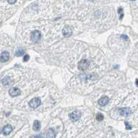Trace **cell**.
Listing matches in <instances>:
<instances>
[{
  "label": "cell",
  "mask_w": 138,
  "mask_h": 138,
  "mask_svg": "<svg viewBox=\"0 0 138 138\" xmlns=\"http://www.w3.org/2000/svg\"><path fill=\"white\" fill-rule=\"evenodd\" d=\"M30 37H31V40L33 42H35V43L38 42L41 39V33L38 30H34L31 32Z\"/></svg>",
  "instance_id": "obj_1"
},
{
  "label": "cell",
  "mask_w": 138,
  "mask_h": 138,
  "mask_svg": "<svg viewBox=\"0 0 138 138\" xmlns=\"http://www.w3.org/2000/svg\"><path fill=\"white\" fill-rule=\"evenodd\" d=\"M89 61H87V59H81L78 64V68L80 71H85L87 70L88 67H89Z\"/></svg>",
  "instance_id": "obj_2"
},
{
  "label": "cell",
  "mask_w": 138,
  "mask_h": 138,
  "mask_svg": "<svg viewBox=\"0 0 138 138\" xmlns=\"http://www.w3.org/2000/svg\"><path fill=\"white\" fill-rule=\"evenodd\" d=\"M40 104H41L40 99L39 97H35L29 102V106L32 109H36L40 105Z\"/></svg>",
  "instance_id": "obj_3"
},
{
  "label": "cell",
  "mask_w": 138,
  "mask_h": 138,
  "mask_svg": "<svg viewBox=\"0 0 138 138\" xmlns=\"http://www.w3.org/2000/svg\"><path fill=\"white\" fill-rule=\"evenodd\" d=\"M80 115H81V114L78 110H75L74 112H71L69 116V118L71 121L76 122L80 118Z\"/></svg>",
  "instance_id": "obj_4"
},
{
  "label": "cell",
  "mask_w": 138,
  "mask_h": 138,
  "mask_svg": "<svg viewBox=\"0 0 138 138\" xmlns=\"http://www.w3.org/2000/svg\"><path fill=\"white\" fill-rule=\"evenodd\" d=\"M118 112L122 116L124 117H129L131 114V110L129 108L125 107V108H120L118 109Z\"/></svg>",
  "instance_id": "obj_5"
},
{
  "label": "cell",
  "mask_w": 138,
  "mask_h": 138,
  "mask_svg": "<svg viewBox=\"0 0 138 138\" xmlns=\"http://www.w3.org/2000/svg\"><path fill=\"white\" fill-rule=\"evenodd\" d=\"M8 93H9V95L10 96L15 97L18 96V95H19L21 94V90H20L19 88H17V87H13V88H11L10 89Z\"/></svg>",
  "instance_id": "obj_6"
},
{
  "label": "cell",
  "mask_w": 138,
  "mask_h": 138,
  "mask_svg": "<svg viewBox=\"0 0 138 138\" xmlns=\"http://www.w3.org/2000/svg\"><path fill=\"white\" fill-rule=\"evenodd\" d=\"M72 29L69 26H65L63 29V35L65 37H69L72 35Z\"/></svg>",
  "instance_id": "obj_7"
},
{
  "label": "cell",
  "mask_w": 138,
  "mask_h": 138,
  "mask_svg": "<svg viewBox=\"0 0 138 138\" xmlns=\"http://www.w3.org/2000/svg\"><path fill=\"white\" fill-rule=\"evenodd\" d=\"M10 55L7 51H3L1 53V55L0 56V60L1 62H5L9 59Z\"/></svg>",
  "instance_id": "obj_8"
},
{
  "label": "cell",
  "mask_w": 138,
  "mask_h": 138,
  "mask_svg": "<svg viewBox=\"0 0 138 138\" xmlns=\"http://www.w3.org/2000/svg\"><path fill=\"white\" fill-rule=\"evenodd\" d=\"M13 131V127L12 126L8 124V125L5 126L3 127V130H2V133L4 135H9L10 133H11V131Z\"/></svg>",
  "instance_id": "obj_9"
},
{
  "label": "cell",
  "mask_w": 138,
  "mask_h": 138,
  "mask_svg": "<svg viewBox=\"0 0 138 138\" xmlns=\"http://www.w3.org/2000/svg\"><path fill=\"white\" fill-rule=\"evenodd\" d=\"M108 102H109V98L107 96L103 97H101V99L98 100L99 104L101 106H106L107 104H108Z\"/></svg>",
  "instance_id": "obj_10"
},
{
  "label": "cell",
  "mask_w": 138,
  "mask_h": 138,
  "mask_svg": "<svg viewBox=\"0 0 138 138\" xmlns=\"http://www.w3.org/2000/svg\"><path fill=\"white\" fill-rule=\"evenodd\" d=\"M56 135V133L54 129L51 128L47 131V138H55Z\"/></svg>",
  "instance_id": "obj_11"
},
{
  "label": "cell",
  "mask_w": 138,
  "mask_h": 138,
  "mask_svg": "<svg viewBox=\"0 0 138 138\" xmlns=\"http://www.w3.org/2000/svg\"><path fill=\"white\" fill-rule=\"evenodd\" d=\"M41 128V124L40 122H39L38 120H35L33 122V129L35 131H39Z\"/></svg>",
  "instance_id": "obj_12"
},
{
  "label": "cell",
  "mask_w": 138,
  "mask_h": 138,
  "mask_svg": "<svg viewBox=\"0 0 138 138\" xmlns=\"http://www.w3.org/2000/svg\"><path fill=\"white\" fill-rule=\"evenodd\" d=\"M1 82H2V84L3 86H8L12 83V80H11V79L9 76H6V77H4Z\"/></svg>",
  "instance_id": "obj_13"
},
{
  "label": "cell",
  "mask_w": 138,
  "mask_h": 138,
  "mask_svg": "<svg viewBox=\"0 0 138 138\" xmlns=\"http://www.w3.org/2000/svg\"><path fill=\"white\" fill-rule=\"evenodd\" d=\"M24 49L22 48H19L17 50L16 53H15V55H16L17 57H20V56L24 55Z\"/></svg>",
  "instance_id": "obj_14"
},
{
  "label": "cell",
  "mask_w": 138,
  "mask_h": 138,
  "mask_svg": "<svg viewBox=\"0 0 138 138\" xmlns=\"http://www.w3.org/2000/svg\"><path fill=\"white\" fill-rule=\"evenodd\" d=\"M118 13L120 15V17H119V19L122 20L124 17V10L122 8V7H119V9H118Z\"/></svg>",
  "instance_id": "obj_15"
},
{
  "label": "cell",
  "mask_w": 138,
  "mask_h": 138,
  "mask_svg": "<svg viewBox=\"0 0 138 138\" xmlns=\"http://www.w3.org/2000/svg\"><path fill=\"white\" fill-rule=\"evenodd\" d=\"M96 119L100 122V121H102L104 119V117H103V115L101 113H98L96 116Z\"/></svg>",
  "instance_id": "obj_16"
},
{
  "label": "cell",
  "mask_w": 138,
  "mask_h": 138,
  "mask_svg": "<svg viewBox=\"0 0 138 138\" xmlns=\"http://www.w3.org/2000/svg\"><path fill=\"white\" fill-rule=\"evenodd\" d=\"M125 125H126V130H131V129H132L131 126L129 124V122H125Z\"/></svg>",
  "instance_id": "obj_17"
},
{
  "label": "cell",
  "mask_w": 138,
  "mask_h": 138,
  "mask_svg": "<svg viewBox=\"0 0 138 138\" xmlns=\"http://www.w3.org/2000/svg\"><path fill=\"white\" fill-rule=\"evenodd\" d=\"M29 58H30V57H29V55H25L24 56V58H23V61H27L29 59Z\"/></svg>",
  "instance_id": "obj_18"
},
{
  "label": "cell",
  "mask_w": 138,
  "mask_h": 138,
  "mask_svg": "<svg viewBox=\"0 0 138 138\" xmlns=\"http://www.w3.org/2000/svg\"><path fill=\"white\" fill-rule=\"evenodd\" d=\"M7 1L10 3V4H13L17 1V0H7Z\"/></svg>",
  "instance_id": "obj_19"
},
{
  "label": "cell",
  "mask_w": 138,
  "mask_h": 138,
  "mask_svg": "<svg viewBox=\"0 0 138 138\" xmlns=\"http://www.w3.org/2000/svg\"><path fill=\"white\" fill-rule=\"evenodd\" d=\"M121 37H122V39H126V40H127V39H129L127 35H122L121 36Z\"/></svg>",
  "instance_id": "obj_20"
},
{
  "label": "cell",
  "mask_w": 138,
  "mask_h": 138,
  "mask_svg": "<svg viewBox=\"0 0 138 138\" xmlns=\"http://www.w3.org/2000/svg\"><path fill=\"white\" fill-rule=\"evenodd\" d=\"M43 137H42V135L41 134V135H36L35 138H42Z\"/></svg>",
  "instance_id": "obj_21"
},
{
  "label": "cell",
  "mask_w": 138,
  "mask_h": 138,
  "mask_svg": "<svg viewBox=\"0 0 138 138\" xmlns=\"http://www.w3.org/2000/svg\"><path fill=\"white\" fill-rule=\"evenodd\" d=\"M135 83H136V85H137V86H138V79L136 80V82H135Z\"/></svg>",
  "instance_id": "obj_22"
},
{
  "label": "cell",
  "mask_w": 138,
  "mask_h": 138,
  "mask_svg": "<svg viewBox=\"0 0 138 138\" xmlns=\"http://www.w3.org/2000/svg\"><path fill=\"white\" fill-rule=\"evenodd\" d=\"M90 1H94V0H90Z\"/></svg>",
  "instance_id": "obj_23"
},
{
  "label": "cell",
  "mask_w": 138,
  "mask_h": 138,
  "mask_svg": "<svg viewBox=\"0 0 138 138\" xmlns=\"http://www.w3.org/2000/svg\"><path fill=\"white\" fill-rule=\"evenodd\" d=\"M131 1H135V0H131Z\"/></svg>",
  "instance_id": "obj_24"
},
{
  "label": "cell",
  "mask_w": 138,
  "mask_h": 138,
  "mask_svg": "<svg viewBox=\"0 0 138 138\" xmlns=\"http://www.w3.org/2000/svg\"><path fill=\"white\" fill-rule=\"evenodd\" d=\"M0 61H1V60H0Z\"/></svg>",
  "instance_id": "obj_25"
}]
</instances>
